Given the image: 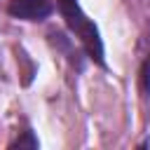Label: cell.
Wrapping results in <instances>:
<instances>
[{
    "label": "cell",
    "mask_w": 150,
    "mask_h": 150,
    "mask_svg": "<svg viewBox=\"0 0 150 150\" xmlns=\"http://www.w3.org/2000/svg\"><path fill=\"white\" fill-rule=\"evenodd\" d=\"M59 9L68 23V28L80 38V42L84 45L87 54L103 66V42H101V35H98V28L94 26V21L82 12L80 2L77 0H59Z\"/></svg>",
    "instance_id": "6da1fadb"
},
{
    "label": "cell",
    "mask_w": 150,
    "mask_h": 150,
    "mask_svg": "<svg viewBox=\"0 0 150 150\" xmlns=\"http://www.w3.org/2000/svg\"><path fill=\"white\" fill-rule=\"evenodd\" d=\"M9 14L26 21H40L52 14V2L49 0H9Z\"/></svg>",
    "instance_id": "7a4b0ae2"
},
{
    "label": "cell",
    "mask_w": 150,
    "mask_h": 150,
    "mask_svg": "<svg viewBox=\"0 0 150 150\" xmlns=\"http://www.w3.org/2000/svg\"><path fill=\"white\" fill-rule=\"evenodd\" d=\"M23 145H28V148H38V141L33 138V134H30V131H26V136H23V138H19V141L14 143V148H23Z\"/></svg>",
    "instance_id": "3957f363"
},
{
    "label": "cell",
    "mask_w": 150,
    "mask_h": 150,
    "mask_svg": "<svg viewBox=\"0 0 150 150\" xmlns=\"http://www.w3.org/2000/svg\"><path fill=\"white\" fill-rule=\"evenodd\" d=\"M143 87H145V91L150 94V59H148L145 66H143Z\"/></svg>",
    "instance_id": "277c9868"
}]
</instances>
